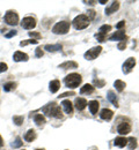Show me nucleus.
Listing matches in <instances>:
<instances>
[{"label":"nucleus","mask_w":139,"mask_h":150,"mask_svg":"<svg viewBox=\"0 0 139 150\" xmlns=\"http://www.w3.org/2000/svg\"><path fill=\"white\" fill-rule=\"evenodd\" d=\"M78 67V64L76 61H66L64 64L59 65V68H63V69H71V68H77Z\"/></svg>","instance_id":"412c9836"},{"label":"nucleus","mask_w":139,"mask_h":150,"mask_svg":"<svg viewBox=\"0 0 139 150\" xmlns=\"http://www.w3.org/2000/svg\"><path fill=\"white\" fill-rule=\"evenodd\" d=\"M61 106H63V109L65 110V112L67 113V114H72L73 113V105H72V103L68 100V99H65V100H63L61 102Z\"/></svg>","instance_id":"4468645a"},{"label":"nucleus","mask_w":139,"mask_h":150,"mask_svg":"<svg viewBox=\"0 0 139 150\" xmlns=\"http://www.w3.org/2000/svg\"><path fill=\"white\" fill-rule=\"evenodd\" d=\"M23 120H24V118L22 115H14L13 117V121H14V124L16 126H21L23 124Z\"/></svg>","instance_id":"c85d7f7f"},{"label":"nucleus","mask_w":139,"mask_h":150,"mask_svg":"<svg viewBox=\"0 0 139 150\" xmlns=\"http://www.w3.org/2000/svg\"><path fill=\"white\" fill-rule=\"evenodd\" d=\"M100 117H101V119H103V120L110 121V120L113 119V117H114V112H113L111 110H109V109H103V110L100 112Z\"/></svg>","instance_id":"9d476101"},{"label":"nucleus","mask_w":139,"mask_h":150,"mask_svg":"<svg viewBox=\"0 0 139 150\" xmlns=\"http://www.w3.org/2000/svg\"><path fill=\"white\" fill-rule=\"evenodd\" d=\"M4 20L8 25H16L19 23V15L15 11H8L5 14Z\"/></svg>","instance_id":"39448f33"},{"label":"nucleus","mask_w":139,"mask_h":150,"mask_svg":"<svg viewBox=\"0 0 139 150\" xmlns=\"http://www.w3.org/2000/svg\"><path fill=\"white\" fill-rule=\"evenodd\" d=\"M108 99L114 104V106H116V108H118V99H117V97H116V95L114 94V91H108Z\"/></svg>","instance_id":"4be33fe9"},{"label":"nucleus","mask_w":139,"mask_h":150,"mask_svg":"<svg viewBox=\"0 0 139 150\" xmlns=\"http://www.w3.org/2000/svg\"><path fill=\"white\" fill-rule=\"evenodd\" d=\"M15 35H16V30H9V33L5 34V37L11 38V37H13V36H15Z\"/></svg>","instance_id":"c9c22d12"},{"label":"nucleus","mask_w":139,"mask_h":150,"mask_svg":"<svg viewBox=\"0 0 139 150\" xmlns=\"http://www.w3.org/2000/svg\"><path fill=\"white\" fill-rule=\"evenodd\" d=\"M70 22L68 21H60L58 23H56L52 28V33L56 34V35H65L68 33L70 30Z\"/></svg>","instance_id":"7ed1b4c3"},{"label":"nucleus","mask_w":139,"mask_h":150,"mask_svg":"<svg viewBox=\"0 0 139 150\" xmlns=\"http://www.w3.org/2000/svg\"><path fill=\"white\" fill-rule=\"evenodd\" d=\"M4 146V140H2V137H1V135H0V148Z\"/></svg>","instance_id":"a19ab883"},{"label":"nucleus","mask_w":139,"mask_h":150,"mask_svg":"<svg viewBox=\"0 0 139 150\" xmlns=\"http://www.w3.org/2000/svg\"><path fill=\"white\" fill-rule=\"evenodd\" d=\"M66 96H74V93H65V94H61L60 96H58L59 98H64V97H66Z\"/></svg>","instance_id":"ea45409f"},{"label":"nucleus","mask_w":139,"mask_h":150,"mask_svg":"<svg viewBox=\"0 0 139 150\" xmlns=\"http://www.w3.org/2000/svg\"><path fill=\"white\" fill-rule=\"evenodd\" d=\"M89 19L85 15V14H80L78 15L76 19L73 20V25H74V28L76 29H78V30H82V29H85V28H87L88 25H89Z\"/></svg>","instance_id":"20e7f679"},{"label":"nucleus","mask_w":139,"mask_h":150,"mask_svg":"<svg viewBox=\"0 0 139 150\" xmlns=\"http://www.w3.org/2000/svg\"><path fill=\"white\" fill-rule=\"evenodd\" d=\"M49 86H50V87H49L50 91H51L52 94H55V93H57L60 89V81L59 80H53V81L50 82Z\"/></svg>","instance_id":"dca6fc26"},{"label":"nucleus","mask_w":139,"mask_h":150,"mask_svg":"<svg viewBox=\"0 0 139 150\" xmlns=\"http://www.w3.org/2000/svg\"><path fill=\"white\" fill-rule=\"evenodd\" d=\"M126 36H125V33L123 31V30H118V31H116V33H114L111 36H110V40H119V42H122V40H124V39H126Z\"/></svg>","instance_id":"9b49d317"},{"label":"nucleus","mask_w":139,"mask_h":150,"mask_svg":"<svg viewBox=\"0 0 139 150\" xmlns=\"http://www.w3.org/2000/svg\"><path fill=\"white\" fill-rule=\"evenodd\" d=\"M8 69V66H7V64H5V62H0V73H4V72H6Z\"/></svg>","instance_id":"72a5a7b5"},{"label":"nucleus","mask_w":139,"mask_h":150,"mask_svg":"<svg viewBox=\"0 0 139 150\" xmlns=\"http://www.w3.org/2000/svg\"><path fill=\"white\" fill-rule=\"evenodd\" d=\"M118 8H119V1H114V2L111 4V6L105 9V14H107V15H111V14L115 13Z\"/></svg>","instance_id":"a211bd4d"},{"label":"nucleus","mask_w":139,"mask_h":150,"mask_svg":"<svg viewBox=\"0 0 139 150\" xmlns=\"http://www.w3.org/2000/svg\"><path fill=\"white\" fill-rule=\"evenodd\" d=\"M114 144L118 148H124L126 144H128V139L123 137V136H119V137H116L115 141H114Z\"/></svg>","instance_id":"f3484780"},{"label":"nucleus","mask_w":139,"mask_h":150,"mask_svg":"<svg viewBox=\"0 0 139 150\" xmlns=\"http://www.w3.org/2000/svg\"><path fill=\"white\" fill-rule=\"evenodd\" d=\"M114 86H115L116 90L119 91V93H122V91L124 90V88L126 87L125 82H123V81H120V80H116V81H115V83H114Z\"/></svg>","instance_id":"a878e982"},{"label":"nucleus","mask_w":139,"mask_h":150,"mask_svg":"<svg viewBox=\"0 0 139 150\" xmlns=\"http://www.w3.org/2000/svg\"><path fill=\"white\" fill-rule=\"evenodd\" d=\"M21 25H22V28L30 30V29L36 27V20L34 19V18H31V16H27V18H24V19L22 20Z\"/></svg>","instance_id":"6e6552de"},{"label":"nucleus","mask_w":139,"mask_h":150,"mask_svg":"<svg viewBox=\"0 0 139 150\" xmlns=\"http://www.w3.org/2000/svg\"><path fill=\"white\" fill-rule=\"evenodd\" d=\"M87 100L85 99V98H81V97H78V98H76V102H74V105H76V108H77V110H79V111H82L86 106H87Z\"/></svg>","instance_id":"f8f14e48"},{"label":"nucleus","mask_w":139,"mask_h":150,"mask_svg":"<svg viewBox=\"0 0 139 150\" xmlns=\"http://www.w3.org/2000/svg\"><path fill=\"white\" fill-rule=\"evenodd\" d=\"M88 108H89V111L92 114H96L98 111H99V108H100V104L98 100H91L88 104Z\"/></svg>","instance_id":"2eb2a0df"},{"label":"nucleus","mask_w":139,"mask_h":150,"mask_svg":"<svg viewBox=\"0 0 139 150\" xmlns=\"http://www.w3.org/2000/svg\"><path fill=\"white\" fill-rule=\"evenodd\" d=\"M110 30H111V25L104 24V25H101V27H100L98 34H101V35H103V36H107V34H108Z\"/></svg>","instance_id":"b1692460"},{"label":"nucleus","mask_w":139,"mask_h":150,"mask_svg":"<svg viewBox=\"0 0 139 150\" xmlns=\"http://www.w3.org/2000/svg\"><path fill=\"white\" fill-rule=\"evenodd\" d=\"M42 111L45 113L49 117H55L57 119H61L63 118V111L60 109V106H58L56 103H50L48 105H45Z\"/></svg>","instance_id":"f257e3e1"},{"label":"nucleus","mask_w":139,"mask_h":150,"mask_svg":"<svg viewBox=\"0 0 139 150\" xmlns=\"http://www.w3.org/2000/svg\"><path fill=\"white\" fill-rule=\"evenodd\" d=\"M81 81H82V77H81V75L78 74V73L68 74L65 77V80H64L65 86H66L67 88H71V89H76L77 87H79Z\"/></svg>","instance_id":"f03ea898"},{"label":"nucleus","mask_w":139,"mask_h":150,"mask_svg":"<svg viewBox=\"0 0 139 150\" xmlns=\"http://www.w3.org/2000/svg\"><path fill=\"white\" fill-rule=\"evenodd\" d=\"M101 51H102V47H101V46H95V47L88 50L83 56H85V58H86L87 60H94V59H96V58L100 56Z\"/></svg>","instance_id":"423d86ee"},{"label":"nucleus","mask_w":139,"mask_h":150,"mask_svg":"<svg viewBox=\"0 0 139 150\" xmlns=\"http://www.w3.org/2000/svg\"><path fill=\"white\" fill-rule=\"evenodd\" d=\"M125 27V21H119L118 23L116 24V28L119 29V30H122V28H124Z\"/></svg>","instance_id":"4c0bfd02"},{"label":"nucleus","mask_w":139,"mask_h":150,"mask_svg":"<svg viewBox=\"0 0 139 150\" xmlns=\"http://www.w3.org/2000/svg\"><path fill=\"white\" fill-rule=\"evenodd\" d=\"M15 88H16V83L15 82H8V83H5V86H4V90L6 93H9V91L14 90Z\"/></svg>","instance_id":"bb28decb"},{"label":"nucleus","mask_w":139,"mask_h":150,"mask_svg":"<svg viewBox=\"0 0 139 150\" xmlns=\"http://www.w3.org/2000/svg\"><path fill=\"white\" fill-rule=\"evenodd\" d=\"M128 147H129V149L130 150H133L137 148V140L135 139V137H130V139H128V144H126Z\"/></svg>","instance_id":"cd10ccee"},{"label":"nucleus","mask_w":139,"mask_h":150,"mask_svg":"<svg viewBox=\"0 0 139 150\" xmlns=\"http://www.w3.org/2000/svg\"><path fill=\"white\" fill-rule=\"evenodd\" d=\"M126 39H128V38H126ZM126 39H124V40L119 42L118 43V50H124V49H125V46H126Z\"/></svg>","instance_id":"f704fd0d"},{"label":"nucleus","mask_w":139,"mask_h":150,"mask_svg":"<svg viewBox=\"0 0 139 150\" xmlns=\"http://www.w3.org/2000/svg\"><path fill=\"white\" fill-rule=\"evenodd\" d=\"M92 93H94V87L92 86V84H85L83 87H81V89H80V94H82V95H85V94H87V95H89V94H92Z\"/></svg>","instance_id":"6ab92c4d"},{"label":"nucleus","mask_w":139,"mask_h":150,"mask_svg":"<svg viewBox=\"0 0 139 150\" xmlns=\"http://www.w3.org/2000/svg\"><path fill=\"white\" fill-rule=\"evenodd\" d=\"M44 49L49 52H56V51H59L63 49V46L60 44H55V45H45Z\"/></svg>","instance_id":"5701e85b"},{"label":"nucleus","mask_w":139,"mask_h":150,"mask_svg":"<svg viewBox=\"0 0 139 150\" xmlns=\"http://www.w3.org/2000/svg\"><path fill=\"white\" fill-rule=\"evenodd\" d=\"M136 66V59L135 58H129V59H126L125 60V62L123 64V73H125V74H129L132 69H133V67Z\"/></svg>","instance_id":"0eeeda50"},{"label":"nucleus","mask_w":139,"mask_h":150,"mask_svg":"<svg viewBox=\"0 0 139 150\" xmlns=\"http://www.w3.org/2000/svg\"><path fill=\"white\" fill-rule=\"evenodd\" d=\"M13 59H14V61L20 62V61H27L29 59V57H28V54H26V53H23L21 51H16L14 53V56H13Z\"/></svg>","instance_id":"ddd939ff"},{"label":"nucleus","mask_w":139,"mask_h":150,"mask_svg":"<svg viewBox=\"0 0 139 150\" xmlns=\"http://www.w3.org/2000/svg\"><path fill=\"white\" fill-rule=\"evenodd\" d=\"M43 51H42V49L41 47H37L36 50H35V56L37 57V58H41V57H43Z\"/></svg>","instance_id":"e433bc0d"},{"label":"nucleus","mask_w":139,"mask_h":150,"mask_svg":"<svg viewBox=\"0 0 139 150\" xmlns=\"http://www.w3.org/2000/svg\"><path fill=\"white\" fill-rule=\"evenodd\" d=\"M29 36L33 37V39H34V38L40 39V38L42 37V35H41L40 33H35V31H29Z\"/></svg>","instance_id":"473e14b6"},{"label":"nucleus","mask_w":139,"mask_h":150,"mask_svg":"<svg viewBox=\"0 0 139 150\" xmlns=\"http://www.w3.org/2000/svg\"><path fill=\"white\" fill-rule=\"evenodd\" d=\"M28 44H37L36 39H27V40H22L20 43V46H26Z\"/></svg>","instance_id":"7c9ffc66"},{"label":"nucleus","mask_w":139,"mask_h":150,"mask_svg":"<svg viewBox=\"0 0 139 150\" xmlns=\"http://www.w3.org/2000/svg\"><path fill=\"white\" fill-rule=\"evenodd\" d=\"M35 139H36V132L34 131V129H29L26 133V135H24V140L27 142H33Z\"/></svg>","instance_id":"aec40b11"},{"label":"nucleus","mask_w":139,"mask_h":150,"mask_svg":"<svg viewBox=\"0 0 139 150\" xmlns=\"http://www.w3.org/2000/svg\"><path fill=\"white\" fill-rule=\"evenodd\" d=\"M94 84H95V86H98L99 88H102V87H104L105 82H104L103 80H99V79H95V80H94Z\"/></svg>","instance_id":"2f4dec72"},{"label":"nucleus","mask_w":139,"mask_h":150,"mask_svg":"<svg viewBox=\"0 0 139 150\" xmlns=\"http://www.w3.org/2000/svg\"><path fill=\"white\" fill-rule=\"evenodd\" d=\"M22 144H23L22 140H21L20 137H16V139H15V141H14L11 146H12V148H20V147H22Z\"/></svg>","instance_id":"c756f323"},{"label":"nucleus","mask_w":139,"mask_h":150,"mask_svg":"<svg viewBox=\"0 0 139 150\" xmlns=\"http://www.w3.org/2000/svg\"><path fill=\"white\" fill-rule=\"evenodd\" d=\"M87 18L89 19V21L93 20L95 18V12H94V11H88V16H87Z\"/></svg>","instance_id":"58836bf2"},{"label":"nucleus","mask_w":139,"mask_h":150,"mask_svg":"<svg viewBox=\"0 0 139 150\" xmlns=\"http://www.w3.org/2000/svg\"><path fill=\"white\" fill-rule=\"evenodd\" d=\"M35 150H43V149H35Z\"/></svg>","instance_id":"79ce46f5"},{"label":"nucleus","mask_w":139,"mask_h":150,"mask_svg":"<svg viewBox=\"0 0 139 150\" xmlns=\"http://www.w3.org/2000/svg\"><path fill=\"white\" fill-rule=\"evenodd\" d=\"M34 121H35L36 125L41 126V125L45 124V118H44V115L41 114V113L40 114H35V115H34Z\"/></svg>","instance_id":"393cba45"},{"label":"nucleus","mask_w":139,"mask_h":150,"mask_svg":"<svg viewBox=\"0 0 139 150\" xmlns=\"http://www.w3.org/2000/svg\"><path fill=\"white\" fill-rule=\"evenodd\" d=\"M117 132H118L120 135H126V134H129V133L131 132V126H130V124H128V122H122V124H119L118 126H117Z\"/></svg>","instance_id":"1a4fd4ad"}]
</instances>
